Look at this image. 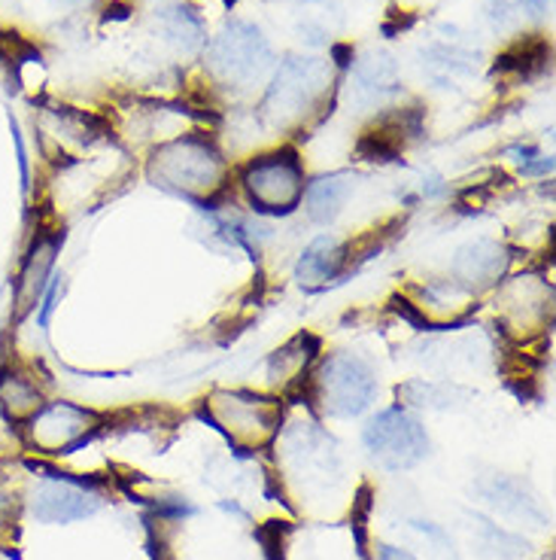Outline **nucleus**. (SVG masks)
<instances>
[{
    "label": "nucleus",
    "instance_id": "1",
    "mask_svg": "<svg viewBox=\"0 0 556 560\" xmlns=\"http://www.w3.org/2000/svg\"><path fill=\"white\" fill-rule=\"evenodd\" d=\"M146 177L165 192L208 205L225 189L228 165L213 140L204 135H182L155 150Z\"/></svg>",
    "mask_w": 556,
    "mask_h": 560
},
{
    "label": "nucleus",
    "instance_id": "2",
    "mask_svg": "<svg viewBox=\"0 0 556 560\" xmlns=\"http://www.w3.org/2000/svg\"><path fill=\"white\" fill-rule=\"evenodd\" d=\"M201 420L232 445L237 457H256L280 435L283 402L256 390H213L204 399Z\"/></svg>",
    "mask_w": 556,
    "mask_h": 560
},
{
    "label": "nucleus",
    "instance_id": "3",
    "mask_svg": "<svg viewBox=\"0 0 556 560\" xmlns=\"http://www.w3.org/2000/svg\"><path fill=\"white\" fill-rule=\"evenodd\" d=\"M305 168L295 150L259 155L240 171V189L256 213L264 217H289L305 196Z\"/></svg>",
    "mask_w": 556,
    "mask_h": 560
},
{
    "label": "nucleus",
    "instance_id": "4",
    "mask_svg": "<svg viewBox=\"0 0 556 560\" xmlns=\"http://www.w3.org/2000/svg\"><path fill=\"white\" fill-rule=\"evenodd\" d=\"M375 393V372L356 353L326 357L310 378V396L329 418H356L371 406Z\"/></svg>",
    "mask_w": 556,
    "mask_h": 560
},
{
    "label": "nucleus",
    "instance_id": "5",
    "mask_svg": "<svg viewBox=\"0 0 556 560\" xmlns=\"http://www.w3.org/2000/svg\"><path fill=\"white\" fill-rule=\"evenodd\" d=\"M22 433H25L28 448L37 454L68 457L83 445H92L104 433V418L92 408L58 399V402H43L40 411H34L22 423Z\"/></svg>",
    "mask_w": 556,
    "mask_h": 560
},
{
    "label": "nucleus",
    "instance_id": "6",
    "mask_svg": "<svg viewBox=\"0 0 556 560\" xmlns=\"http://www.w3.org/2000/svg\"><path fill=\"white\" fill-rule=\"evenodd\" d=\"M362 442L383 469L402 472L429 457V435L411 411L402 406L383 408L365 423Z\"/></svg>",
    "mask_w": 556,
    "mask_h": 560
},
{
    "label": "nucleus",
    "instance_id": "7",
    "mask_svg": "<svg viewBox=\"0 0 556 560\" xmlns=\"http://www.w3.org/2000/svg\"><path fill=\"white\" fill-rule=\"evenodd\" d=\"M496 317L501 332L514 341L539 338L554 320V287L539 275H517L496 293Z\"/></svg>",
    "mask_w": 556,
    "mask_h": 560
},
{
    "label": "nucleus",
    "instance_id": "8",
    "mask_svg": "<svg viewBox=\"0 0 556 560\" xmlns=\"http://www.w3.org/2000/svg\"><path fill=\"white\" fill-rule=\"evenodd\" d=\"M210 70L232 85H252L271 68V46L262 37V31L252 28L247 22L225 25L208 49Z\"/></svg>",
    "mask_w": 556,
    "mask_h": 560
},
{
    "label": "nucleus",
    "instance_id": "9",
    "mask_svg": "<svg viewBox=\"0 0 556 560\" xmlns=\"http://www.w3.org/2000/svg\"><path fill=\"white\" fill-rule=\"evenodd\" d=\"M326 83V68L314 58H289L274 77V85L268 89L262 110L271 122H289L295 116L307 113L317 104L320 85Z\"/></svg>",
    "mask_w": 556,
    "mask_h": 560
},
{
    "label": "nucleus",
    "instance_id": "10",
    "mask_svg": "<svg viewBox=\"0 0 556 560\" xmlns=\"http://www.w3.org/2000/svg\"><path fill=\"white\" fill-rule=\"evenodd\" d=\"M64 244V232H37L34 241L25 250L19 278L13 287V308L15 323H22L31 311H37L43 293L52 280V268H56V256Z\"/></svg>",
    "mask_w": 556,
    "mask_h": 560
},
{
    "label": "nucleus",
    "instance_id": "11",
    "mask_svg": "<svg viewBox=\"0 0 556 560\" xmlns=\"http://www.w3.org/2000/svg\"><path fill=\"white\" fill-rule=\"evenodd\" d=\"M508 262H511V250L505 244H499V241H472V244L457 250L450 275H453L457 287L469 290V293H481V290H487V287L505 278Z\"/></svg>",
    "mask_w": 556,
    "mask_h": 560
},
{
    "label": "nucleus",
    "instance_id": "12",
    "mask_svg": "<svg viewBox=\"0 0 556 560\" xmlns=\"http://www.w3.org/2000/svg\"><path fill=\"white\" fill-rule=\"evenodd\" d=\"M100 509L98 493L76 488L68 481H43L31 497V515L40 524H73L92 518Z\"/></svg>",
    "mask_w": 556,
    "mask_h": 560
},
{
    "label": "nucleus",
    "instance_id": "13",
    "mask_svg": "<svg viewBox=\"0 0 556 560\" xmlns=\"http://www.w3.org/2000/svg\"><path fill=\"white\" fill-rule=\"evenodd\" d=\"M347 262L350 250L344 247V241H338L334 235H320L317 241H310L307 250L301 253V259L295 266V280L307 290H320L329 280L338 278Z\"/></svg>",
    "mask_w": 556,
    "mask_h": 560
},
{
    "label": "nucleus",
    "instance_id": "14",
    "mask_svg": "<svg viewBox=\"0 0 556 560\" xmlns=\"http://www.w3.org/2000/svg\"><path fill=\"white\" fill-rule=\"evenodd\" d=\"M353 196V174L347 171H334L329 177L307 183L305 186V210L314 223L329 225L332 220L341 217V210L347 205V198Z\"/></svg>",
    "mask_w": 556,
    "mask_h": 560
},
{
    "label": "nucleus",
    "instance_id": "15",
    "mask_svg": "<svg viewBox=\"0 0 556 560\" xmlns=\"http://www.w3.org/2000/svg\"><path fill=\"white\" fill-rule=\"evenodd\" d=\"M43 408V393L37 381L28 372L3 365L0 369V411L7 415L10 423H25V420Z\"/></svg>",
    "mask_w": 556,
    "mask_h": 560
},
{
    "label": "nucleus",
    "instance_id": "16",
    "mask_svg": "<svg viewBox=\"0 0 556 560\" xmlns=\"http://www.w3.org/2000/svg\"><path fill=\"white\" fill-rule=\"evenodd\" d=\"M477 493L487 500V503L499 505L501 512L508 515H517V518H532L542 524L544 512L539 509V500L527 490V485L520 478L508 476H493L489 481H481L477 485Z\"/></svg>",
    "mask_w": 556,
    "mask_h": 560
},
{
    "label": "nucleus",
    "instance_id": "17",
    "mask_svg": "<svg viewBox=\"0 0 556 560\" xmlns=\"http://www.w3.org/2000/svg\"><path fill=\"white\" fill-rule=\"evenodd\" d=\"M317 353H320V341H317V338L295 336L289 345H283V348L271 357L268 375H271V381H277V384L295 387V384H301V378L307 375V369L314 365Z\"/></svg>",
    "mask_w": 556,
    "mask_h": 560
},
{
    "label": "nucleus",
    "instance_id": "18",
    "mask_svg": "<svg viewBox=\"0 0 556 560\" xmlns=\"http://www.w3.org/2000/svg\"><path fill=\"white\" fill-rule=\"evenodd\" d=\"M399 399L404 406L417 408H457L465 399H472V390L459 387V384H431V381H407L404 387H399Z\"/></svg>",
    "mask_w": 556,
    "mask_h": 560
},
{
    "label": "nucleus",
    "instance_id": "19",
    "mask_svg": "<svg viewBox=\"0 0 556 560\" xmlns=\"http://www.w3.org/2000/svg\"><path fill=\"white\" fill-rule=\"evenodd\" d=\"M547 58H551V46L539 37H529V40L514 43L511 49H505L499 58H496V68L493 73H514V77H535V73H542L544 65H547Z\"/></svg>",
    "mask_w": 556,
    "mask_h": 560
},
{
    "label": "nucleus",
    "instance_id": "20",
    "mask_svg": "<svg viewBox=\"0 0 556 560\" xmlns=\"http://www.w3.org/2000/svg\"><path fill=\"white\" fill-rule=\"evenodd\" d=\"M158 22H162V31L167 37L182 49H196L204 43V22L186 3H167L165 10H158Z\"/></svg>",
    "mask_w": 556,
    "mask_h": 560
},
{
    "label": "nucleus",
    "instance_id": "21",
    "mask_svg": "<svg viewBox=\"0 0 556 560\" xmlns=\"http://www.w3.org/2000/svg\"><path fill=\"white\" fill-rule=\"evenodd\" d=\"M472 530H474V539H477V546H481V551L489 555V558L514 560L527 555V542H523L520 536L501 530L499 524H493V521L484 518V515H472Z\"/></svg>",
    "mask_w": 556,
    "mask_h": 560
},
{
    "label": "nucleus",
    "instance_id": "22",
    "mask_svg": "<svg viewBox=\"0 0 556 560\" xmlns=\"http://www.w3.org/2000/svg\"><path fill=\"white\" fill-rule=\"evenodd\" d=\"M423 58H426L423 65L429 68V73L438 83H447V80H453V77L472 73L474 61H477L474 52L462 49V46H447V43H435V46H429V49L423 52Z\"/></svg>",
    "mask_w": 556,
    "mask_h": 560
},
{
    "label": "nucleus",
    "instance_id": "23",
    "mask_svg": "<svg viewBox=\"0 0 556 560\" xmlns=\"http://www.w3.org/2000/svg\"><path fill=\"white\" fill-rule=\"evenodd\" d=\"M359 89L368 92V95H392L399 89V73H395V65H392L390 56H368L359 65Z\"/></svg>",
    "mask_w": 556,
    "mask_h": 560
},
{
    "label": "nucleus",
    "instance_id": "24",
    "mask_svg": "<svg viewBox=\"0 0 556 560\" xmlns=\"http://www.w3.org/2000/svg\"><path fill=\"white\" fill-rule=\"evenodd\" d=\"M256 542L262 546L264 560H286V551H289V536H293V524L289 521H264L256 530Z\"/></svg>",
    "mask_w": 556,
    "mask_h": 560
},
{
    "label": "nucleus",
    "instance_id": "25",
    "mask_svg": "<svg viewBox=\"0 0 556 560\" xmlns=\"http://www.w3.org/2000/svg\"><path fill=\"white\" fill-rule=\"evenodd\" d=\"M371 497L375 490L371 485H362L356 500H353V512H350V530L356 536V551L362 560H371L368 555V515H371Z\"/></svg>",
    "mask_w": 556,
    "mask_h": 560
},
{
    "label": "nucleus",
    "instance_id": "26",
    "mask_svg": "<svg viewBox=\"0 0 556 560\" xmlns=\"http://www.w3.org/2000/svg\"><path fill=\"white\" fill-rule=\"evenodd\" d=\"M551 7V0H487V15L496 25L511 22L514 15H542Z\"/></svg>",
    "mask_w": 556,
    "mask_h": 560
},
{
    "label": "nucleus",
    "instance_id": "27",
    "mask_svg": "<svg viewBox=\"0 0 556 560\" xmlns=\"http://www.w3.org/2000/svg\"><path fill=\"white\" fill-rule=\"evenodd\" d=\"M61 280L64 278L49 280V287H46V293H43L40 311H37V323H40V329H49V323H52V314H56L58 308V293H61Z\"/></svg>",
    "mask_w": 556,
    "mask_h": 560
},
{
    "label": "nucleus",
    "instance_id": "28",
    "mask_svg": "<svg viewBox=\"0 0 556 560\" xmlns=\"http://www.w3.org/2000/svg\"><path fill=\"white\" fill-rule=\"evenodd\" d=\"M10 128H13V143H15V153H19V171H22V189L28 192V189H31L28 153H25V143H22V135H19V126H15V119H10Z\"/></svg>",
    "mask_w": 556,
    "mask_h": 560
},
{
    "label": "nucleus",
    "instance_id": "29",
    "mask_svg": "<svg viewBox=\"0 0 556 560\" xmlns=\"http://www.w3.org/2000/svg\"><path fill=\"white\" fill-rule=\"evenodd\" d=\"M377 560H419V558H414V555H411V551H404V548L377 546Z\"/></svg>",
    "mask_w": 556,
    "mask_h": 560
},
{
    "label": "nucleus",
    "instance_id": "30",
    "mask_svg": "<svg viewBox=\"0 0 556 560\" xmlns=\"http://www.w3.org/2000/svg\"><path fill=\"white\" fill-rule=\"evenodd\" d=\"M332 58L338 68H350L353 61V46H344V43H334L332 46Z\"/></svg>",
    "mask_w": 556,
    "mask_h": 560
},
{
    "label": "nucleus",
    "instance_id": "31",
    "mask_svg": "<svg viewBox=\"0 0 556 560\" xmlns=\"http://www.w3.org/2000/svg\"><path fill=\"white\" fill-rule=\"evenodd\" d=\"M128 15H131V7H128V3L113 0L110 7H107V19H113V22H126Z\"/></svg>",
    "mask_w": 556,
    "mask_h": 560
},
{
    "label": "nucleus",
    "instance_id": "32",
    "mask_svg": "<svg viewBox=\"0 0 556 560\" xmlns=\"http://www.w3.org/2000/svg\"><path fill=\"white\" fill-rule=\"evenodd\" d=\"M220 509H223V512H232V515H237V518L250 521V512H247V509H240L235 500H232V503H228V500H223V503H220Z\"/></svg>",
    "mask_w": 556,
    "mask_h": 560
},
{
    "label": "nucleus",
    "instance_id": "33",
    "mask_svg": "<svg viewBox=\"0 0 556 560\" xmlns=\"http://www.w3.org/2000/svg\"><path fill=\"white\" fill-rule=\"evenodd\" d=\"M237 3H240V0H223V7H228V10H235Z\"/></svg>",
    "mask_w": 556,
    "mask_h": 560
}]
</instances>
